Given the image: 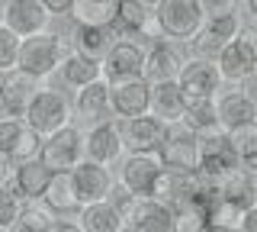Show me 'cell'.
Returning a JSON list of instances; mask_svg holds the SVG:
<instances>
[{"instance_id": "13", "label": "cell", "mask_w": 257, "mask_h": 232, "mask_svg": "<svg viewBox=\"0 0 257 232\" xmlns=\"http://www.w3.org/2000/svg\"><path fill=\"white\" fill-rule=\"evenodd\" d=\"M52 168L42 158H26V162H16L13 174H10V187L20 194L23 203H39L45 197L48 184H52Z\"/></svg>"}, {"instance_id": "43", "label": "cell", "mask_w": 257, "mask_h": 232, "mask_svg": "<svg viewBox=\"0 0 257 232\" xmlns=\"http://www.w3.org/2000/svg\"><path fill=\"white\" fill-rule=\"evenodd\" d=\"M10 168H13V165H10V162H7V158H4V155H0V184H10V174H13V171H10Z\"/></svg>"}, {"instance_id": "10", "label": "cell", "mask_w": 257, "mask_h": 232, "mask_svg": "<svg viewBox=\"0 0 257 232\" xmlns=\"http://www.w3.org/2000/svg\"><path fill=\"white\" fill-rule=\"evenodd\" d=\"M145 52L139 39H116L103 58V78L106 81H132L145 78Z\"/></svg>"}, {"instance_id": "48", "label": "cell", "mask_w": 257, "mask_h": 232, "mask_svg": "<svg viewBox=\"0 0 257 232\" xmlns=\"http://www.w3.org/2000/svg\"><path fill=\"white\" fill-rule=\"evenodd\" d=\"M251 36L257 39V20H251Z\"/></svg>"}, {"instance_id": "42", "label": "cell", "mask_w": 257, "mask_h": 232, "mask_svg": "<svg viewBox=\"0 0 257 232\" xmlns=\"http://www.w3.org/2000/svg\"><path fill=\"white\" fill-rule=\"evenodd\" d=\"M48 232H84L77 226V222H68V219H58V222H52V229Z\"/></svg>"}, {"instance_id": "36", "label": "cell", "mask_w": 257, "mask_h": 232, "mask_svg": "<svg viewBox=\"0 0 257 232\" xmlns=\"http://www.w3.org/2000/svg\"><path fill=\"white\" fill-rule=\"evenodd\" d=\"M23 206H26V203L20 200V194H16L10 184H0V229H4V232L10 229Z\"/></svg>"}, {"instance_id": "19", "label": "cell", "mask_w": 257, "mask_h": 232, "mask_svg": "<svg viewBox=\"0 0 257 232\" xmlns=\"http://www.w3.org/2000/svg\"><path fill=\"white\" fill-rule=\"evenodd\" d=\"M215 113H219V126L225 132H235V129H241V126L257 123V107L241 91L219 94V97H215Z\"/></svg>"}, {"instance_id": "37", "label": "cell", "mask_w": 257, "mask_h": 232, "mask_svg": "<svg viewBox=\"0 0 257 232\" xmlns=\"http://www.w3.org/2000/svg\"><path fill=\"white\" fill-rule=\"evenodd\" d=\"M106 200H109V203H112L119 213L125 216V219H128V213H132V206L139 203V197H135V194L125 187L122 181H119V184H112V190H109V197H106Z\"/></svg>"}, {"instance_id": "9", "label": "cell", "mask_w": 257, "mask_h": 232, "mask_svg": "<svg viewBox=\"0 0 257 232\" xmlns=\"http://www.w3.org/2000/svg\"><path fill=\"white\" fill-rule=\"evenodd\" d=\"M39 148H42V135H39L26 119L10 116L0 119V155L10 165L26 162V158H39Z\"/></svg>"}, {"instance_id": "35", "label": "cell", "mask_w": 257, "mask_h": 232, "mask_svg": "<svg viewBox=\"0 0 257 232\" xmlns=\"http://www.w3.org/2000/svg\"><path fill=\"white\" fill-rule=\"evenodd\" d=\"M20 42L23 39L13 33L7 23H0V74L4 71L16 68V58H20Z\"/></svg>"}, {"instance_id": "40", "label": "cell", "mask_w": 257, "mask_h": 232, "mask_svg": "<svg viewBox=\"0 0 257 232\" xmlns=\"http://www.w3.org/2000/svg\"><path fill=\"white\" fill-rule=\"evenodd\" d=\"M42 7H45V10H48V13L55 17V13H71V7H74V0H42Z\"/></svg>"}, {"instance_id": "38", "label": "cell", "mask_w": 257, "mask_h": 232, "mask_svg": "<svg viewBox=\"0 0 257 232\" xmlns=\"http://www.w3.org/2000/svg\"><path fill=\"white\" fill-rule=\"evenodd\" d=\"M203 10L206 17H222V13L235 10V0H203Z\"/></svg>"}, {"instance_id": "11", "label": "cell", "mask_w": 257, "mask_h": 232, "mask_svg": "<svg viewBox=\"0 0 257 232\" xmlns=\"http://www.w3.org/2000/svg\"><path fill=\"white\" fill-rule=\"evenodd\" d=\"M161 171H164V165H161V158L155 151H128V158L119 168V181L135 197H155Z\"/></svg>"}, {"instance_id": "49", "label": "cell", "mask_w": 257, "mask_h": 232, "mask_svg": "<svg viewBox=\"0 0 257 232\" xmlns=\"http://www.w3.org/2000/svg\"><path fill=\"white\" fill-rule=\"evenodd\" d=\"M142 4H148V7H158V4H161V0H142Z\"/></svg>"}, {"instance_id": "1", "label": "cell", "mask_w": 257, "mask_h": 232, "mask_svg": "<svg viewBox=\"0 0 257 232\" xmlns=\"http://www.w3.org/2000/svg\"><path fill=\"white\" fill-rule=\"evenodd\" d=\"M155 20L161 36L183 45V42H196L209 17L203 10V0H161L155 7Z\"/></svg>"}, {"instance_id": "47", "label": "cell", "mask_w": 257, "mask_h": 232, "mask_svg": "<svg viewBox=\"0 0 257 232\" xmlns=\"http://www.w3.org/2000/svg\"><path fill=\"white\" fill-rule=\"evenodd\" d=\"M119 232H139V229H135V226H132V222H128V219H125V222H122V229H119Z\"/></svg>"}, {"instance_id": "23", "label": "cell", "mask_w": 257, "mask_h": 232, "mask_svg": "<svg viewBox=\"0 0 257 232\" xmlns=\"http://www.w3.org/2000/svg\"><path fill=\"white\" fill-rule=\"evenodd\" d=\"M106 110H109V81L106 78H100V81H93V84L77 91V103H74L77 123L96 126V123H103Z\"/></svg>"}, {"instance_id": "46", "label": "cell", "mask_w": 257, "mask_h": 232, "mask_svg": "<svg viewBox=\"0 0 257 232\" xmlns=\"http://www.w3.org/2000/svg\"><path fill=\"white\" fill-rule=\"evenodd\" d=\"M0 119H10V107H7V100H4V91H0Z\"/></svg>"}, {"instance_id": "21", "label": "cell", "mask_w": 257, "mask_h": 232, "mask_svg": "<svg viewBox=\"0 0 257 232\" xmlns=\"http://www.w3.org/2000/svg\"><path fill=\"white\" fill-rule=\"evenodd\" d=\"M128 222L139 232H174V210L158 197H139V203L128 213Z\"/></svg>"}, {"instance_id": "32", "label": "cell", "mask_w": 257, "mask_h": 232, "mask_svg": "<svg viewBox=\"0 0 257 232\" xmlns=\"http://www.w3.org/2000/svg\"><path fill=\"white\" fill-rule=\"evenodd\" d=\"M171 210H174V229L177 232H203L209 226V213L196 203V197L187 200V203L171 206Z\"/></svg>"}, {"instance_id": "4", "label": "cell", "mask_w": 257, "mask_h": 232, "mask_svg": "<svg viewBox=\"0 0 257 232\" xmlns=\"http://www.w3.org/2000/svg\"><path fill=\"white\" fill-rule=\"evenodd\" d=\"M155 155L167 171H199V132H193L183 119L164 123V135Z\"/></svg>"}, {"instance_id": "5", "label": "cell", "mask_w": 257, "mask_h": 232, "mask_svg": "<svg viewBox=\"0 0 257 232\" xmlns=\"http://www.w3.org/2000/svg\"><path fill=\"white\" fill-rule=\"evenodd\" d=\"M39 158H42L52 171H71V168H77L87 158V135L80 132L74 123L64 126V129L42 139Z\"/></svg>"}, {"instance_id": "7", "label": "cell", "mask_w": 257, "mask_h": 232, "mask_svg": "<svg viewBox=\"0 0 257 232\" xmlns=\"http://www.w3.org/2000/svg\"><path fill=\"white\" fill-rule=\"evenodd\" d=\"M238 168H241V158L235 151V142L222 126L199 135V174L222 181L225 174L238 171Z\"/></svg>"}, {"instance_id": "3", "label": "cell", "mask_w": 257, "mask_h": 232, "mask_svg": "<svg viewBox=\"0 0 257 232\" xmlns=\"http://www.w3.org/2000/svg\"><path fill=\"white\" fill-rule=\"evenodd\" d=\"M180 84V94H183V110L187 107H199V103H212L222 91V71L215 65V58H187L183 61V71L177 78Z\"/></svg>"}, {"instance_id": "24", "label": "cell", "mask_w": 257, "mask_h": 232, "mask_svg": "<svg viewBox=\"0 0 257 232\" xmlns=\"http://www.w3.org/2000/svg\"><path fill=\"white\" fill-rule=\"evenodd\" d=\"M42 203L52 210V216H74L80 213V197L74 190V181H71V171H55L52 174V184H48Z\"/></svg>"}, {"instance_id": "25", "label": "cell", "mask_w": 257, "mask_h": 232, "mask_svg": "<svg viewBox=\"0 0 257 232\" xmlns=\"http://www.w3.org/2000/svg\"><path fill=\"white\" fill-rule=\"evenodd\" d=\"M125 216L109 203V200H96V203H84L77 213V226L84 232H119Z\"/></svg>"}, {"instance_id": "34", "label": "cell", "mask_w": 257, "mask_h": 232, "mask_svg": "<svg viewBox=\"0 0 257 232\" xmlns=\"http://www.w3.org/2000/svg\"><path fill=\"white\" fill-rule=\"evenodd\" d=\"M183 123L190 126L193 132H212V129H219V113H215V100L212 103H199V107H187L183 110Z\"/></svg>"}, {"instance_id": "41", "label": "cell", "mask_w": 257, "mask_h": 232, "mask_svg": "<svg viewBox=\"0 0 257 232\" xmlns=\"http://www.w3.org/2000/svg\"><path fill=\"white\" fill-rule=\"evenodd\" d=\"M241 94H244V97L257 107V71H254L251 78H244V81H241Z\"/></svg>"}, {"instance_id": "29", "label": "cell", "mask_w": 257, "mask_h": 232, "mask_svg": "<svg viewBox=\"0 0 257 232\" xmlns=\"http://www.w3.org/2000/svg\"><path fill=\"white\" fill-rule=\"evenodd\" d=\"M61 78L68 87H77L80 91V87H87V84L103 78V61L90 58V55H80V52H71L61 65Z\"/></svg>"}, {"instance_id": "14", "label": "cell", "mask_w": 257, "mask_h": 232, "mask_svg": "<svg viewBox=\"0 0 257 232\" xmlns=\"http://www.w3.org/2000/svg\"><path fill=\"white\" fill-rule=\"evenodd\" d=\"M71 181H74V190L80 197V203H96V200H106L116 178H112L109 165H100L93 158H84L77 168H71Z\"/></svg>"}, {"instance_id": "50", "label": "cell", "mask_w": 257, "mask_h": 232, "mask_svg": "<svg viewBox=\"0 0 257 232\" xmlns=\"http://www.w3.org/2000/svg\"><path fill=\"white\" fill-rule=\"evenodd\" d=\"M7 4H10V0H7Z\"/></svg>"}, {"instance_id": "17", "label": "cell", "mask_w": 257, "mask_h": 232, "mask_svg": "<svg viewBox=\"0 0 257 232\" xmlns=\"http://www.w3.org/2000/svg\"><path fill=\"white\" fill-rule=\"evenodd\" d=\"M0 91H4L7 107H10V116H20L23 119V116H26V110H29V103H32V97L42 91V84H39V78L29 74V71L10 68V71L0 74Z\"/></svg>"}, {"instance_id": "31", "label": "cell", "mask_w": 257, "mask_h": 232, "mask_svg": "<svg viewBox=\"0 0 257 232\" xmlns=\"http://www.w3.org/2000/svg\"><path fill=\"white\" fill-rule=\"evenodd\" d=\"M52 222H55L52 219V210H48L45 203L42 206H39V203H26L20 210V216H16V222L7 232H48V229H52Z\"/></svg>"}, {"instance_id": "8", "label": "cell", "mask_w": 257, "mask_h": 232, "mask_svg": "<svg viewBox=\"0 0 257 232\" xmlns=\"http://www.w3.org/2000/svg\"><path fill=\"white\" fill-rule=\"evenodd\" d=\"M215 65H219L225 84H241L244 78H251L257 71V39L251 36V29H241L238 39H231L222 49Z\"/></svg>"}, {"instance_id": "15", "label": "cell", "mask_w": 257, "mask_h": 232, "mask_svg": "<svg viewBox=\"0 0 257 232\" xmlns=\"http://www.w3.org/2000/svg\"><path fill=\"white\" fill-rule=\"evenodd\" d=\"M244 29V23H241V17L235 10L231 13H222V17H209L203 33L196 36V52L203 55V58H219L222 49L231 42V39H238V33Z\"/></svg>"}, {"instance_id": "12", "label": "cell", "mask_w": 257, "mask_h": 232, "mask_svg": "<svg viewBox=\"0 0 257 232\" xmlns=\"http://www.w3.org/2000/svg\"><path fill=\"white\" fill-rule=\"evenodd\" d=\"M109 110L116 116H142L151 113V81L132 78V81H109Z\"/></svg>"}, {"instance_id": "39", "label": "cell", "mask_w": 257, "mask_h": 232, "mask_svg": "<svg viewBox=\"0 0 257 232\" xmlns=\"http://www.w3.org/2000/svg\"><path fill=\"white\" fill-rule=\"evenodd\" d=\"M238 229H241V232H257V203H254V206H247V210L241 213Z\"/></svg>"}, {"instance_id": "27", "label": "cell", "mask_w": 257, "mask_h": 232, "mask_svg": "<svg viewBox=\"0 0 257 232\" xmlns=\"http://www.w3.org/2000/svg\"><path fill=\"white\" fill-rule=\"evenodd\" d=\"M151 113L164 123H174V119L183 116V94L177 81H155L151 84Z\"/></svg>"}, {"instance_id": "45", "label": "cell", "mask_w": 257, "mask_h": 232, "mask_svg": "<svg viewBox=\"0 0 257 232\" xmlns=\"http://www.w3.org/2000/svg\"><path fill=\"white\" fill-rule=\"evenodd\" d=\"M244 10H247L251 20H257V0H244Z\"/></svg>"}, {"instance_id": "28", "label": "cell", "mask_w": 257, "mask_h": 232, "mask_svg": "<svg viewBox=\"0 0 257 232\" xmlns=\"http://www.w3.org/2000/svg\"><path fill=\"white\" fill-rule=\"evenodd\" d=\"M119 4L122 0H74L71 17L80 26H112L119 17Z\"/></svg>"}, {"instance_id": "30", "label": "cell", "mask_w": 257, "mask_h": 232, "mask_svg": "<svg viewBox=\"0 0 257 232\" xmlns=\"http://www.w3.org/2000/svg\"><path fill=\"white\" fill-rule=\"evenodd\" d=\"M112 42H116V36H112L109 26H80L77 23V29H74V52L90 55V58H96V61L106 58Z\"/></svg>"}, {"instance_id": "26", "label": "cell", "mask_w": 257, "mask_h": 232, "mask_svg": "<svg viewBox=\"0 0 257 232\" xmlns=\"http://www.w3.org/2000/svg\"><path fill=\"white\" fill-rule=\"evenodd\" d=\"M219 187H222V200H228V203L238 206V210H247V206L257 203V174L244 171V168L225 174L219 181Z\"/></svg>"}, {"instance_id": "44", "label": "cell", "mask_w": 257, "mask_h": 232, "mask_svg": "<svg viewBox=\"0 0 257 232\" xmlns=\"http://www.w3.org/2000/svg\"><path fill=\"white\" fill-rule=\"evenodd\" d=\"M203 232H241L238 226H222V222H209Z\"/></svg>"}, {"instance_id": "33", "label": "cell", "mask_w": 257, "mask_h": 232, "mask_svg": "<svg viewBox=\"0 0 257 232\" xmlns=\"http://www.w3.org/2000/svg\"><path fill=\"white\" fill-rule=\"evenodd\" d=\"M228 135H231V142H235V151H238V158H241V168H244V171H251V174H257V123L241 126V129L228 132Z\"/></svg>"}, {"instance_id": "18", "label": "cell", "mask_w": 257, "mask_h": 232, "mask_svg": "<svg viewBox=\"0 0 257 232\" xmlns=\"http://www.w3.org/2000/svg\"><path fill=\"white\" fill-rule=\"evenodd\" d=\"M48 20H52V13L42 7V0H10V4H7V10H4V23L20 39L36 36V33H45V29H48Z\"/></svg>"}, {"instance_id": "6", "label": "cell", "mask_w": 257, "mask_h": 232, "mask_svg": "<svg viewBox=\"0 0 257 232\" xmlns=\"http://www.w3.org/2000/svg\"><path fill=\"white\" fill-rule=\"evenodd\" d=\"M26 123L36 129L39 135H52V132H58L64 129V126H71V119H74V110H71V103L68 97H64L61 91H39L36 97H32L29 103V110H26Z\"/></svg>"}, {"instance_id": "52", "label": "cell", "mask_w": 257, "mask_h": 232, "mask_svg": "<svg viewBox=\"0 0 257 232\" xmlns=\"http://www.w3.org/2000/svg\"><path fill=\"white\" fill-rule=\"evenodd\" d=\"M174 232H177V229H174Z\"/></svg>"}, {"instance_id": "2", "label": "cell", "mask_w": 257, "mask_h": 232, "mask_svg": "<svg viewBox=\"0 0 257 232\" xmlns=\"http://www.w3.org/2000/svg\"><path fill=\"white\" fill-rule=\"evenodd\" d=\"M68 42L55 33H36V36H26L20 42V58H16V68L29 71L36 78H45L52 71H61L64 58H68Z\"/></svg>"}, {"instance_id": "20", "label": "cell", "mask_w": 257, "mask_h": 232, "mask_svg": "<svg viewBox=\"0 0 257 232\" xmlns=\"http://www.w3.org/2000/svg\"><path fill=\"white\" fill-rule=\"evenodd\" d=\"M183 55L177 45L171 42H155L148 49V55H145V78H148L151 84L155 81H177L183 71Z\"/></svg>"}, {"instance_id": "16", "label": "cell", "mask_w": 257, "mask_h": 232, "mask_svg": "<svg viewBox=\"0 0 257 232\" xmlns=\"http://www.w3.org/2000/svg\"><path fill=\"white\" fill-rule=\"evenodd\" d=\"M119 132H122L125 151H158L161 135H164V119H158L155 113L128 116L119 123Z\"/></svg>"}, {"instance_id": "51", "label": "cell", "mask_w": 257, "mask_h": 232, "mask_svg": "<svg viewBox=\"0 0 257 232\" xmlns=\"http://www.w3.org/2000/svg\"><path fill=\"white\" fill-rule=\"evenodd\" d=\"M0 232H4V229H0Z\"/></svg>"}, {"instance_id": "22", "label": "cell", "mask_w": 257, "mask_h": 232, "mask_svg": "<svg viewBox=\"0 0 257 232\" xmlns=\"http://www.w3.org/2000/svg\"><path fill=\"white\" fill-rule=\"evenodd\" d=\"M125 151L122 145V132H119V123H96L87 132V158L100 165H112L119 162V155Z\"/></svg>"}]
</instances>
